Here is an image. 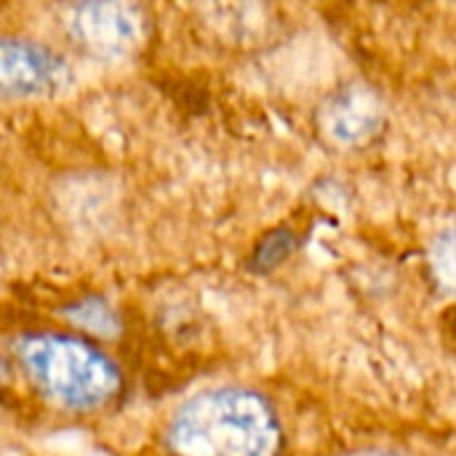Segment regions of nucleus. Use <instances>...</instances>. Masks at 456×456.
Returning a JSON list of instances; mask_svg holds the SVG:
<instances>
[{"label": "nucleus", "mask_w": 456, "mask_h": 456, "mask_svg": "<svg viewBox=\"0 0 456 456\" xmlns=\"http://www.w3.org/2000/svg\"><path fill=\"white\" fill-rule=\"evenodd\" d=\"M430 270L436 275V281L456 291V224L446 227L430 246Z\"/></svg>", "instance_id": "0eeeda50"}, {"label": "nucleus", "mask_w": 456, "mask_h": 456, "mask_svg": "<svg viewBox=\"0 0 456 456\" xmlns=\"http://www.w3.org/2000/svg\"><path fill=\"white\" fill-rule=\"evenodd\" d=\"M67 318L75 323V326H83L88 329L91 334H99V337H112L118 331V315L112 313V307L102 299H83L72 307L64 310Z\"/></svg>", "instance_id": "423d86ee"}, {"label": "nucleus", "mask_w": 456, "mask_h": 456, "mask_svg": "<svg viewBox=\"0 0 456 456\" xmlns=\"http://www.w3.org/2000/svg\"><path fill=\"white\" fill-rule=\"evenodd\" d=\"M0 83L5 96H53L72 83V69L48 45L5 37L0 48Z\"/></svg>", "instance_id": "20e7f679"}, {"label": "nucleus", "mask_w": 456, "mask_h": 456, "mask_svg": "<svg viewBox=\"0 0 456 456\" xmlns=\"http://www.w3.org/2000/svg\"><path fill=\"white\" fill-rule=\"evenodd\" d=\"M16 358L40 393L72 411H94L107 406L123 385L118 366L94 345L75 337H24Z\"/></svg>", "instance_id": "f03ea898"}, {"label": "nucleus", "mask_w": 456, "mask_h": 456, "mask_svg": "<svg viewBox=\"0 0 456 456\" xmlns=\"http://www.w3.org/2000/svg\"><path fill=\"white\" fill-rule=\"evenodd\" d=\"M323 128L337 142H345V144L366 142L379 128L377 102H371L369 94H363V91L339 94V99L331 102L323 115Z\"/></svg>", "instance_id": "39448f33"}, {"label": "nucleus", "mask_w": 456, "mask_h": 456, "mask_svg": "<svg viewBox=\"0 0 456 456\" xmlns=\"http://www.w3.org/2000/svg\"><path fill=\"white\" fill-rule=\"evenodd\" d=\"M59 16L69 40L102 61L134 59L152 35L147 0H61Z\"/></svg>", "instance_id": "7ed1b4c3"}, {"label": "nucleus", "mask_w": 456, "mask_h": 456, "mask_svg": "<svg viewBox=\"0 0 456 456\" xmlns=\"http://www.w3.org/2000/svg\"><path fill=\"white\" fill-rule=\"evenodd\" d=\"M166 441L174 456H278L283 430L259 393L219 387L190 398L174 414Z\"/></svg>", "instance_id": "f257e3e1"}, {"label": "nucleus", "mask_w": 456, "mask_h": 456, "mask_svg": "<svg viewBox=\"0 0 456 456\" xmlns=\"http://www.w3.org/2000/svg\"><path fill=\"white\" fill-rule=\"evenodd\" d=\"M294 246H297V238H294L289 230H275V232H270V235L259 243V248H256V254H254V267L270 270V267L281 265V262L294 251Z\"/></svg>", "instance_id": "6e6552de"}]
</instances>
